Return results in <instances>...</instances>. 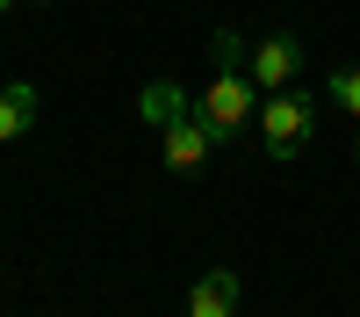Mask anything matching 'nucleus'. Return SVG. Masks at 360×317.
Listing matches in <instances>:
<instances>
[{
  "label": "nucleus",
  "mask_w": 360,
  "mask_h": 317,
  "mask_svg": "<svg viewBox=\"0 0 360 317\" xmlns=\"http://www.w3.org/2000/svg\"><path fill=\"white\" fill-rule=\"evenodd\" d=\"M324 101L346 108L353 123H360V65H339V72H324Z\"/></svg>",
  "instance_id": "nucleus-8"
},
{
  "label": "nucleus",
  "mask_w": 360,
  "mask_h": 317,
  "mask_svg": "<svg viewBox=\"0 0 360 317\" xmlns=\"http://www.w3.org/2000/svg\"><path fill=\"white\" fill-rule=\"evenodd\" d=\"M188 317H238V274L231 267H209L188 288Z\"/></svg>",
  "instance_id": "nucleus-5"
},
{
  "label": "nucleus",
  "mask_w": 360,
  "mask_h": 317,
  "mask_svg": "<svg viewBox=\"0 0 360 317\" xmlns=\"http://www.w3.org/2000/svg\"><path fill=\"white\" fill-rule=\"evenodd\" d=\"M188 101H195V94H180L173 79H152V86L137 94V115H144V123H166V115H180Z\"/></svg>",
  "instance_id": "nucleus-7"
},
{
  "label": "nucleus",
  "mask_w": 360,
  "mask_h": 317,
  "mask_svg": "<svg viewBox=\"0 0 360 317\" xmlns=\"http://www.w3.org/2000/svg\"><path fill=\"white\" fill-rule=\"evenodd\" d=\"M159 152H166V173H202V159L217 152V137H209V123L195 115V101L159 123Z\"/></svg>",
  "instance_id": "nucleus-4"
},
{
  "label": "nucleus",
  "mask_w": 360,
  "mask_h": 317,
  "mask_svg": "<svg viewBox=\"0 0 360 317\" xmlns=\"http://www.w3.org/2000/svg\"><path fill=\"white\" fill-rule=\"evenodd\" d=\"M310 130H317V94H310V86H288V94L259 101V144L274 159H295L310 144Z\"/></svg>",
  "instance_id": "nucleus-2"
},
{
  "label": "nucleus",
  "mask_w": 360,
  "mask_h": 317,
  "mask_svg": "<svg viewBox=\"0 0 360 317\" xmlns=\"http://www.w3.org/2000/svg\"><path fill=\"white\" fill-rule=\"evenodd\" d=\"M195 115L209 123V137L231 144V137H245L259 123V86L245 72V58H217V72L202 79V94H195Z\"/></svg>",
  "instance_id": "nucleus-1"
},
{
  "label": "nucleus",
  "mask_w": 360,
  "mask_h": 317,
  "mask_svg": "<svg viewBox=\"0 0 360 317\" xmlns=\"http://www.w3.org/2000/svg\"><path fill=\"white\" fill-rule=\"evenodd\" d=\"M8 8H15V0H0V15H8Z\"/></svg>",
  "instance_id": "nucleus-9"
},
{
  "label": "nucleus",
  "mask_w": 360,
  "mask_h": 317,
  "mask_svg": "<svg viewBox=\"0 0 360 317\" xmlns=\"http://www.w3.org/2000/svg\"><path fill=\"white\" fill-rule=\"evenodd\" d=\"M245 72H252L259 94H288V86L310 72V51H303V37H288V29H266L259 44H245Z\"/></svg>",
  "instance_id": "nucleus-3"
},
{
  "label": "nucleus",
  "mask_w": 360,
  "mask_h": 317,
  "mask_svg": "<svg viewBox=\"0 0 360 317\" xmlns=\"http://www.w3.org/2000/svg\"><path fill=\"white\" fill-rule=\"evenodd\" d=\"M353 159H360V137H353Z\"/></svg>",
  "instance_id": "nucleus-10"
},
{
  "label": "nucleus",
  "mask_w": 360,
  "mask_h": 317,
  "mask_svg": "<svg viewBox=\"0 0 360 317\" xmlns=\"http://www.w3.org/2000/svg\"><path fill=\"white\" fill-rule=\"evenodd\" d=\"M37 108H44V94H37L29 79H8V86H0V144H15L29 123H37Z\"/></svg>",
  "instance_id": "nucleus-6"
}]
</instances>
